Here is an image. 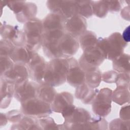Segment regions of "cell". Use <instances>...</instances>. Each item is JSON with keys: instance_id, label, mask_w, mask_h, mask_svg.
Segmentation results:
<instances>
[{"instance_id": "cell-8", "label": "cell", "mask_w": 130, "mask_h": 130, "mask_svg": "<svg viewBox=\"0 0 130 130\" xmlns=\"http://www.w3.org/2000/svg\"><path fill=\"white\" fill-rule=\"evenodd\" d=\"M46 5L51 13L58 14L66 19L78 14L77 1H47Z\"/></svg>"}, {"instance_id": "cell-14", "label": "cell", "mask_w": 130, "mask_h": 130, "mask_svg": "<svg viewBox=\"0 0 130 130\" xmlns=\"http://www.w3.org/2000/svg\"><path fill=\"white\" fill-rule=\"evenodd\" d=\"M62 58H68L75 55L80 47L78 39L65 32L59 41Z\"/></svg>"}, {"instance_id": "cell-43", "label": "cell", "mask_w": 130, "mask_h": 130, "mask_svg": "<svg viewBox=\"0 0 130 130\" xmlns=\"http://www.w3.org/2000/svg\"><path fill=\"white\" fill-rule=\"evenodd\" d=\"M129 5H128L126 7H125L121 12V17L125 19H127L128 21L129 20V17L126 15V14L129 15Z\"/></svg>"}, {"instance_id": "cell-10", "label": "cell", "mask_w": 130, "mask_h": 130, "mask_svg": "<svg viewBox=\"0 0 130 130\" xmlns=\"http://www.w3.org/2000/svg\"><path fill=\"white\" fill-rule=\"evenodd\" d=\"M1 36L4 39L11 41L15 47L25 46L26 38L23 31L18 26H13L1 23Z\"/></svg>"}, {"instance_id": "cell-11", "label": "cell", "mask_w": 130, "mask_h": 130, "mask_svg": "<svg viewBox=\"0 0 130 130\" xmlns=\"http://www.w3.org/2000/svg\"><path fill=\"white\" fill-rule=\"evenodd\" d=\"M1 78L15 85L20 84L28 80L29 78L27 66L22 63H15L11 69L1 76Z\"/></svg>"}, {"instance_id": "cell-4", "label": "cell", "mask_w": 130, "mask_h": 130, "mask_svg": "<svg viewBox=\"0 0 130 130\" xmlns=\"http://www.w3.org/2000/svg\"><path fill=\"white\" fill-rule=\"evenodd\" d=\"M21 111L24 115L40 118L50 115L51 105L37 97L26 100L21 103Z\"/></svg>"}, {"instance_id": "cell-38", "label": "cell", "mask_w": 130, "mask_h": 130, "mask_svg": "<svg viewBox=\"0 0 130 130\" xmlns=\"http://www.w3.org/2000/svg\"><path fill=\"white\" fill-rule=\"evenodd\" d=\"M26 2L23 1L6 2V5L16 14L19 13L23 8Z\"/></svg>"}, {"instance_id": "cell-1", "label": "cell", "mask_w": 130, "mask_h": 130, "mask_svg": "<svg viewBox=\"0 0 130 130\" xmlns=\"http://www.w3.org/2000/svg\"><path fill=\"white\" fill-rule=\"evenodd\" d=\"M69 62L67 58H57L51 59L46 64L42 83L53 87L59 86L67 81Z\"/></svg>"}, {"instance_id": "cell-29", "label": "cell", "mask_w": 130, "mask_h": 130, "mask_svg": "<svg viewBox=\"0 0 130 130\" xmlns=\"http://www.w3.org/2000/svg\"><path fill=\"white\" fill-rule=\"evenodd\" d=\"M78 8V15L85 18H89L93 15V1H77Z\"/></svg>"}, {"instance_id": "cell-44", "label": "cell", "mask_w": 130, "mask_h": 130, "mask_svg": "<svg viewBox=\"0 0 130 130\" xmlns=\"http://www.w3.org/2000/svg\"><path fill=\"white\" fill-rule=\"evenodd\" d=\"M8 121L6 113H1V126H5Z\"/></svg>"}, {"instance_id": "cell-2", "label": "cell", "mask_w": 130, "mask_h": 130, "mask_svg": "<svg viewBox=\"0 0 130 130\" xmlns=\"http://www.w3.org/2000/svg\"><path fill=\"white\" fill-rule=\"evenodd\" d=\"M127 44L120 32H115L107 38H98L96 46L103 52L106 59L113 60L123 53Z\"/></svg>"}, {"instance_id": "cell-6", "label": "cell", "mask_w": 130, "mask_h": 130, "mask_svg": "<svg viewBox=\"0 0 130 130\" xmlns=\"http://www.w3.org/2000/svg\"><path fill=\"white\" fill-rule=\"evenodd\" d=\"M112 90L109 88H103L99 90L92 104L93 112L103 117L107 116L111 111Z\"/></svg>"}, {"instance_id": "cell-25", "label": "cell", "mask_w": 130, "mask_h": 130, "mask_svg": "<svg viewBox=\"0 0 130 130\" xmlns=\"http://www.w3.org/2000/svg\"><path fill=\"white\" fill-rule=\"evenodd\" d=\"M129 55L123 53L112 60L113 68L118 73L129 74Z\"/></svg>"}, {"instance_id": "cell-35", "label": "cell", "mask_w": 130, "mask_h": 130, "mask_svg": "<svg viewBox=\"0 0 130 130\" xmlns=\"http://www.w3.org/2000/svg\"><path fill=\"white\" fill-rule=\"evenodd\" d=\"M0 62L1 76L11 69L15 63L9 56H0Z\"/></svg>"}, {"instance_id": "cell-17", "label": "cell", "mask_w": 130, "mask_h": 130, "mask_svg": "<svg viewBox=\"0 0 130 130\" xmlns=\"http://www.w3.org/2000/svg\"><path fill=\"white\" fill-rule=\"evenodd\" d=\"M73 103V95L70 92L63 91L56 93L54 100L51 104V108L53 112L61 113Z\"/></svg>"}, {"instance_id": "cell-5", "label": "cell", "mask_w": 130, "mask_h": 130, "mask_svg": "<svg viewBox=\"0 0 130 130\" xmlns=\"http://www.w3.org/2000/svg\"><path fill=\"white\" fill-rule=\"evenodd\" d=\"M91 117V116L87 110L76 107L69 115L64 118V129H87Z\"/></svg>"}, {"instance_id": "cell-28", "label": "cell", "mask_w": 130, "mask_h": 130, "mask_svg": "<svg viewBox=\"0 0 130 130\" xmlns=\"http://www.w3.org/2000/svg\"><path fill=\"white\" fill-rule=\"evenodd\" d=\"M85 83L91 88H96L102 81V73L99 68L85 72Z\"/></svg>"}, {"instance_id": "cell-36", "label": "cell", "mask_w": 130, "mask_h": 130, "mask_svg": "<svg viewBox=\"0 0 130 130\" xmlns=\"http://www.w3.org/2000/svg\"><path fill=\"white\" fill-rule=\"evenodd\" d=\"M8 121L13 123L19 122L24 116L23 113L21 111L17 110H12L6 113Z\"/></svg>"}, {"instance_id": "cell-9", "label": "cell", "mask_w": 130, "mask_h": 130, "mask_svg": "<svg viewBox=\"0 0 130 130\" xmlns=\"http://www.w3.org/2000/svg\"><path fill=\"white\" fill-rule=\"evenodd\" d=\"M47 62L37 52H34L29 62L26 64L29 78L39 84L43 82Z\"/></svg>"}, {"instance_id": "cell-27", "label": "cell", "mask_w": 130, "mask_h": 130, "mask_svg": "<svg viewBox=\"0 0 130 130\" xmlns=\"http://www.w3.org/2000/svg\"><path fill=\"white\" fill-rule=\"evenodd\" d=\"M112 100L121 106L129 103V87L116 86V89L112 91Z\"/></svg>"}, {"instance_id": "cell-31", "label": "cell", "mask_w": 130, "mask_h": 130, "mask_svg": "<svg viewBox=\"0 0 130 130\" xmlns=\"http://www.w3.org/2000/svg\"><path fill=\"white\" fill-rule=\"evenodd\" d=\"M108 129V123L103 117L96 116L91 117L87 126V129Z\"/></svg>"}, {"instance_id": "cell-40", "label": "cell", "mask_w": 130, "mask_h": 130, "mask_svg": "<svg viewBox=\"0 0 130 130\" xmlns=\"http://www.w3.org/2000/svg\"><path fill=\"white\" fill-rule=\"evenodd\" d=\"M109 9V12L111 13L118 12L121 8L120 1H106Z\"/></svg>"}, {"instance_id": "cell-7", "label": "cell", "mask_w": 130, "mask_h": 130, "mask_svg": "<svg viewBox=\"0 0 130 130\" xmlns=\"http://www.w3.org/2000/svg\"><path fill=\"white\" fill-rule=\"evenodd\" d=\"M106 59L102 50L96 46L86 50L79 59V63L85 72L98 68Z\"/></svg>"}, {"instance_id": "cell-23", "label": "cell", "mask_w": 130, "mask_h": 130, "mask_svg": "<svg viewBox=\"0 0 130 130\" xmlns=\"http://www.w3.org/2000/svg\"><path fill=\"white\" fill-rule=\"evenodd\" d=\"M12 129H42L38 118L24 115L18 122L13 123L11 128Z\"/></svg>"}, {"instance_id": "cell-18", "label": "cell", "mask_w": 130, "mask_h": 130, "mask_svg": "<svg viewBox=\"0 0 130 130\" xmlns=\"http://www.w3.org/2000/svg\"><path fill=\"white\" fill-rule=\"evenodd\" d=\"M59 40L43 37L42 47L44 54L47 57L51 59L62 58L59 45Z\"/></svg>"}, {"instance_id": "cell-3", "label": "cell", "mask_w": 130, "mask_h": 130, "mask_svg": "<svg viewBox=\"0 0 130 130\" xmlns=\"http://www.w3.org/2000/svg\"><path fill=\"white\" fill-rule=\"evenodd\" d=\"M23 31L26 38L25 47L31 51L37 52L42 45V20L35 17L27 21L23 25Z\"/></svg>"}, {"instance_id": "cell-26", "label": "cell", "mask_w": 130, "mask_h": 130, "mask_svg": "<svg viewBox=\"0 0 130 130\" xmlns=\"http://www.w3.org/2000/svg\"><path fill=\"white\" fill-rule=\"evenodd\" d=\"M97 42L96 34L91 30H86L79 38V45L83 51L95 47Z\"/></svg>"}, {"instance_id": "cell-22", "label": "cell", "mask_w": 130, "mask_h": 130, "mask_svg": "<svg viewBox=\"0 0 130 130\" xmlns=\"http://www.w3.org/2000/svg\"><path fill=\"white\" fill-rule=\"evenodd\" d=\"M56 93L53 86L45 83H41L38 85L36 97L51 105Z\"/></svg>"}, {"instance_id": "cell-21", "label": "cell", "mask_w": 130, "mask_h": 130, "mask_svg": "<svg viewBox=\"0 0 130 130\" xmlns=\"http://www.w3.org/2000/svg\"><path fill=\"white\" fill-rule=\"evenodd\" d=\"M34 52L30 51L25 46L15 47L10 57L14 63L27 64L30 60Z\"/></svg>"}, {"instance_id": "cell-39", "label": "cell", "mask_w": 130, "mask_h": 130, "mask_svg": "<svg viewBox=\"0 0 130 130\" xmlns=\"http://www.w3.org/2000/svg\"><path fill=\"white\" fill-rule=\"evenodd\" d=\"M129 74L119 73L116 82V86L129 87Z\"/></svg>"}, {"instance_id": "cell-13", "label": "cell", "mask_w": 130, "mask_h": 130, "mask_svg": "<svg viewBox=\"0 0 130 130\" xmlns=\"http://www.w3.org/2000/svg\"><path fill=\"white\" fill-rule=\"evenodd\" d=\"M39 83L27 80L24 82L15 85L14 98L19 102L36 97Z\"/></svg>"}, {"instance_id": "cell-15", "label": "cell", "mask_w": 130, "mask_h": 130, "mask_svg": "<svg viewBox=\"0 0 130 130\" xmlns=\"http://www.w3.org/2000/svg\"><path fill=\"white\" fill-rule=\"evenodd\" d=\"M87 26L86 18L77 14L66 20L65 31L78 39L86 30Z\"/></svg>"}, {"instance_id": "cell-32", "label": "cell", "mask_w": 130, "mask_h": 130, "mask_svg": "<svg viewBox=\"0 0 130 130\" xmlns=\"http://www.w3.org/2000/svg\"><path fill=\"white\" fill-rule=\"evenodd\" d=\"M42 129H64L63 124H57L54 120L49 116L38 118Z\"/></svg>"}, {"instance_id": "cell-33", "label": "cell", "mask_w": 130, "mask_h": 130, "mask_svg": "<svg viewBox=\"0 0 130 130\" xmlns=\"http://www.w3.org/2000/svg\"><path fill=\"white\" fill-rule=\"evenodd\" d=\"M15 46L10 41L2 39L0 42V56H9Z\"/></svg>"}, {"instance_id": "cell-12", "label": "cell", "mask_w": 130, "mask_h": 130, "mask_svg": "<svg viewBox=\"0 0 130 130\" xmlns=\"http://www.w3.org/2000/svg\"><path fill=\"white\" fill-rule=\"evenodd\" d=\"M67 59L69 62L67 81L72 86L77 87L85 82V73L75 58L71 57Z\"/></svg>"}, {"instance_id": "cell-19", "label": "cell", "mask_w": 130, "mask_h": 130, "mask_svg": "<svg viewBox=\"0 0 130 130\" xmlns=\"http://www.w3.org/2000/svg\"><path fill=\"white\" fill-rule=\"evenodd\" d=\"M99 90L91 88L85 83L76 87L75 97L84 104H92Z\"/></svg>"}, {"instance_id": "cell-42", "label": "cell", "mask_w": 130, "mask_h": 130, "mask_svg": "<svg viewBox=\"0 0 130 130\" xmlns=\"http://www.w3.org/2000/svg\"><path fill=\"white\" fill-rule=\"evenodd\" d=\"M121 35L124 41L128 43L130 41L129 26H128L127 27L125 28V29L123 30L122 34Z\"/></svg>"}, {"instance_id": "cell-37", "label": "cell", "mask_w": 130, "mask_h": 130, "mask_svg": "<svg viewBox=\"0 0 130 130\" xmlns=\"http://www.w3.org/2000/svg\"><path fill=\"white\" fill-rule=\"evenodd\" d=\"M119 73L114 70L108 71L102 74V80L106 83H116Z\"/></svg>"}, {"instance_id": "cell-24", "label": "cell", "mask_w": 130, "mask_h": 130, "mask_svg": "<svg viewBox=\"0 0 130 130\" xmlns=\"http://www.w3.org/2000/svg\"><path fill=\"white\" fill-rule=\"evenodd\" d=\"M37 13V6L35 3L26 2L22 10L16 14L17 21L20 23H25L35 17Z\"/></svg>"}, {"instance_id": "cell-20", "label": "cell", "mask_w": 130, "mask_h": 130, "mask_svg": "<svg viewBox=\"0 0 130 130\" xmlns=\"http://www.w3.org/2000/svg\"><path fill=\"white\" fill-rule=\"evenodd\" d=\"M15 85L1 78V108H7L11 103L14 93Z\"/></svg>"}, {"instance_id": "cell-30", "label": "cell", "mask_w": 130, "mask_h": 130, "mask_svg": "<svg viewBox=\"0 0 130 130\" xmlns=\"http://www.w3.org/2000/svg\"><path fill=\"white\" fill-rule=\"evenodd\" d=\"M93 14L99 18H104L107 15L109 9L106 1H93Z\"/></svg>"}, {"instance_id": "cell-34", "label": "cell", "mask_w": 130, "mask_h": 130, "mask_svg": "<svg viewBox=\"0 0 130 130\" xmlns=\"http://www.w3.org/2000/svg\"><path fill=\"white\" fill-rule=\"evenodd\" d=\"M129 121L124 120L121 118H116L112 120L110 122L108 128L116 130L129 129Z\"/></svg>"}, {"instance_id": "cell-16", "label": "cell", "mask_w": 130, "mask_h": 130, "mask_svg": "<svg viewBox=\"0 0 130 130\" xmlns=\"http://www.w3.org/2000/svg\"><path fill=\"white\" fill-rule=\"evenodd\" d=\"M66 20L58 14L50 13L42 20L43 32L56 30L65 31Z\"/></svg>"}, {"instance_id": "cell-41", "label": "cell", "mask_w": 130, "mask_h": 130, "mask_svg": "<svg viewBox=\"0 0 130 130\" xmlns=\"http://www.w3.org/2000/svg\"><path fill=\"white\" fill-rule=\"evenodd\" d=\"M119 117L122 120L129 121V104L122 106L119 112Z\"/></svg>"}]
</instances>
